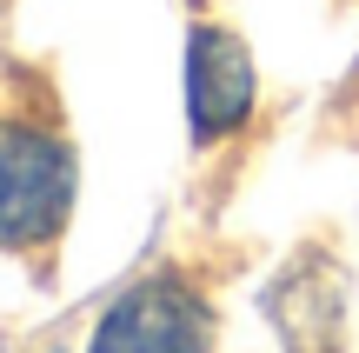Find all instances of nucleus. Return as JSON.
Wrapping results in <instances>:
<instances>
[{
  "mask_svg": "<svg viewBox=\"0 0 359 353\" xmlns=\"http://www.w3.org/2000/svg\"><path fill=\"white\" fill-rule=\"evenodd\" d=\"M213 307L187 274H147L93 320L87 353H206Z\"/></svg>",
  "mask_w": 359,
  "mask_h": 353,
  "instance_id": "nucleus-2",
  "label": "nucleus"
},
{
  "mask_svg": "<svg viewBox=\"0 0 359 353\" xmlns=\"http://www.w3.org/2000/svg\"><path fill=\"white\" fill-rule=\"evenodd\" d=\"M253 100H259V74H253V53L240 47V34L193 27V40H187V120H193V140L213 147L226 133H240Z\"/></svg>",
  "mask_w": 359,
  "mask_h": 353,
  "instance_id": "nucleus-3",
  "label": "nucleus"
},
{
  "mask_svg": "<svg viewBox=\"0 0 359 353\" xmlns=\"http://www.w3.org/2000/svg\"><path fill=\"white\" fill-rule=\"evenodd\" d=\"M74 213V147L53 127L0 120V253L60 240Z\"/></svg>",
  "mask_w": 359,
  "mask_h": 353,
  "instance_id": "nucleus-1",
  "label": "nucleus"
}]
</instances>
